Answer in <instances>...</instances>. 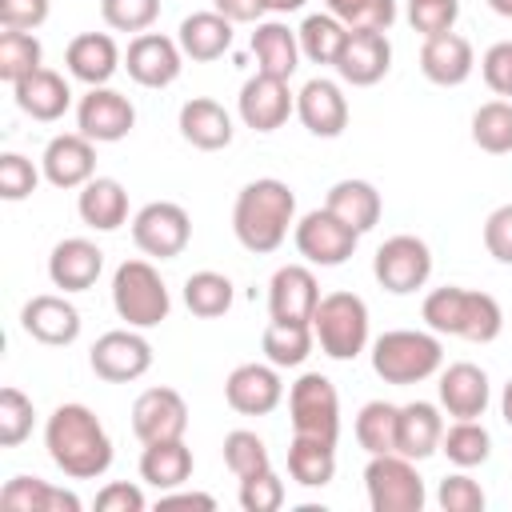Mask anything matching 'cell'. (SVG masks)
Returning a JSON list of instances; mask_svg holds the SVG:
<instances>
[{
  "instance_id": "ba28073f",
  "label": "cell",
  "mask_w": 512,
  "mask_h": 512,
  "mask_svg": "<svg viewBox=\"0 0 512 512\" xmlns=\"http://www.w3.org/2000/svg\"><path fill=\"white\" fill-rule=\"evenodd\" d=\"M288 416H292V432L296 436L336 440L340 436V396H336V384L328 376H320V372H304L288 388Z\"/></svg>"
},
{
  "instance_id": "4fadbf2b",
  "label": "cell",
  "mask_w": 512,
  "mask_h": 512,
  "mask_svg": "<svg viewBox=\"0 0 512 512\" xmlns=\"http://www.w3.org/2000/svg\"><path fill=\"white\" fill-rule=\"evenodd\" d=\"M76 128L92 140V144H116L124 140L132 128H136V108L124 92L100 84V88H88L76 104Z\"/></svg>"
},
{
  "instance_id": "44dd1931",
  "label": "cell",
  "mask_w": 512,
  "mask_h": 512,
  "mask_svg": "<svg viewBox=\"0 0 512 512\" xmlns=\"http://www.w3.org/2000/svg\"><path fill=\"white\" fill-rule=\"evenodd\" d=\"M20 328L48 348H68L80 336V312L72 300L56 292H40L20 308Z\"/></svg>"
},
{
  "instance_id": "e575fe53",
  "label": "cell",
  "mask_w": 512,
  "mask_h": 512,
  "mask_svg": "<svg viewBox=\"0 0 512 512\" xmlns=\"http://www.w3.org/2000/svg\"><path fill=\"white\" fill-rule=\"evenodd\" d=\"M0 504L12 512H80V496L56 488L40 476H12L0 492Z\"/></svg>"
},
{
  "instance_id": "8992f818",
  "label": "cell",
  "mask_w": 512,
  "mask_h": 512,
  "mask_svg": "<svg viewBox=\"0 0 512 512\" xmlns=\"http://www.w3.org/2000/svg\"><path fill=\"white\" fill-rule=\"evenodd\" d=\"M112 308L128 328H156L168 320L172 296L148 260H124L112 276Z\"/></svg>"
},
{
  "instance_id": "7a4b0ae2",
  "label": "cell",
  "mask_w": 512,
  "mask_h": 512,
  "mask_svg": "<svg viewBox=\"0 0 512 512\" xmlns=\"http://www.w3.org/2000/svg\"><path fill=\"white\" fill-rule=\"evenodd\" d=\"M288 228H296V192L284 180L260 176L236 192L232 232L248 252L256 256L276 252L288 240Z\"/></svg>"
},
{
  "instance_id": "484cf974",
  "label": "cell",
  "mask_w": 512,
  "mask_h": 512,
  "mask_svg": "<svg viewBox=\"0 0 512 512\" xmlns=\"http://www.w3.org/2000/svg\"><path fill=\"white\" fill-rule=\"evenodd\" d=\"M64 64H68V72H72L80 84L100 88V84H108V80L116 76V68H120V48H116V40H112L108 32H80V36L68 40Z\"/></svg>"
},
{
  "instance_id": "ffe728a7",
  "label": "cell",
  "mask_w": 512,
  "mask_h": 512,
  "mask_svg": "<svg viewBox=\"0 0 512 512\" xmlns=\"http://www.w3.org/2000/svg\"><path fill=\"white\" fill-rule=\"evenodd\" d=\"M316 304H320V284H316L312 268L284 264V268L272 272V284H268V312H272V320L312 324Z\"/></svg>"
},
{
  "instance_id": "836d02e7",
  "label": "cell",
  "mask_w": 512,
  "mask_h": 512,
  "mask_svg": "<svg viewBox=\"0 0 512 512\" xmlns=\"http://www.w3.org/2000/svg\"><path fill=\"white\" fill-rule=\"evenodd\" d=\"M252 56H256V72H268V76L288 80L300 68V40H296V32L288 24L264 20L252 32Z\"/></svg>"
},
{
  "instance_id": "db71d44e",
  "label": "cell",
  "mask_w": 512,
  "mask_h": 512,
  "mask_svg": "<svg viewBox=\"0 0 512 512\" xmlns=\"http://www.w3.org/2000/svg\"><path fill=\"white\" fill-rule=\"evenodd\" d=\"M480 76L496 96H512V40H500L484 52L480 60Z\"/></svg>"
},
{
  "instance_id": "7dc6e473",
  "label": "cell",
  "mask_w": 512,
  "mask_h": 512,
  "mask_svg": "<svg viewBox=\"0 0 512 512\" xmlns=\"http://www.w3.org/2000/svg\"><path fill=\"white\" fill-rule=\"evenodd\" d=\"M100 16L112 32H148L160 16V0H100Z\"/></svg>"
},
{
  "instance_id": "e0dca14e",
  "label": "cell",
  "mask_w": 512,
  "mask_h": 512,
  "mask_svg": "<svg viewBox=\"0 0 512 512\" xmlns=\"http://www.w3.org/2000/svg\"><path fill=\"white\" fill-rule=\"evenodd\" d=\"M124 68L140 88H168V84H176V76L184 68V52L172 36L136 32V40L124 52Z\"/></svg>"
},
{
  "instance_id": "30bf717a",
  "label": "cell",
  "mask_w": 512,
  "mask_h": 512,
  "mask_svg": "<svg viewBox=\"0 0 512 512\" xmlns=\"http://www.w3.org/2000/svg\"><path fill=\"white\" fill-rule=\"evenodd\" d=\"M292 240H296V252L308 260V264H320V268H336L344 264L356 244H360V232L348 228L340 216H332L328 208H312L296 220L292 228Z\"/></svg>"
},
{
  "instance_id": "94428289",
  "label": "cell",
  "mask_w": 512,
  "mask_h": 512,
  "mask_svg": "<svg viewBox=\"0 0 512 512\" xmlns=\"http://www.w3.org/2000/svg\"><path fill=\"white\" fill-rule=\"evenodd\" d=\"M500 416H504V424L512 428V380H508L504 392H500Z\"/></svg>"
},
{
  "instance_id": "5bb4252c",
  "label": "cell",
  "mask_w": 512,
  "mask_h": 512,
  "mask_svg": "<svg viewBox=\"0 0 512 512\" xmlns=\"http://www.w3.org/2000/svg\"><path fill=\"white\" fill-rule=\"evenodd\" d=\"M236 112L252 132H276L292 112H296V96L288 88V80L256 72L244 80L240 96H236Z\"/></svg>"
},
{
  "instance_id": "74e56055",
  "label": "cell",
  "mask_w": 512,
  "mask_h": 512,
  "mask_svg": "<svg viewBox=\"0 0 512 512\" xmlns=\"http://www.w3.org/2000/svg\"><path fill=\"white\" fill-rule=\"evenodd\" d=\"M296 40H300V56H308L312 64H336V56L348 40V28L332 12H312L296 28Z\"/></svg>"
},
{
  "instance_id": "c3c4849f",
  "label": "cell",
  "mask_w": 512,
  "mask_h": 512,
  "mask_svg": "<svg viewBox=\"0 0 512 512\" xmlns=\"http://www.w3.org/2000/svg\"><path fill=\"white\" fill-rule=\"evenodd\" d=\"M436 500H440V508H444V512H484V504H488L484 488L468 476V468H460V472L444 476V480H440V488H436Z\"/></svg>"
},
{
  "instance_id": "681fc988",
  "label": "cell",
  "mask_w": 512,
  "mask_h": 512,
  "mask_svg": "<svg viewBox=\"0 0 512 512\" xmlns=\"http://www.w3.org/2000/svg\"><path fill=\"white\" fill-rule=\"evenodd\" d=\"M456 16H460V0H408V24L420 36L452 32Z\"/></svg>"
},
{
  "instance_id": "ab89813d",
  "label": "cell",
  "mask_w": 512,
  "mask_h": 512,
  "mask_svg": "<svg viewBox=\"0 0 512 512\" xmlns=\"http://www.w3.org/2000/svg\"><path fill=\"white\" fill-rule=\"evenodd\" d=\"M396 416H400L396 404H388V400H368V404L356 412V444H360L368 456L396 452Z\"/></svg>"
},
{
  "instance_id": "60d3db41",
  "label": "cell",
  "mask_w": 512,
  "mask_h": 512,
  "mask_svg": "<svg viewBox=\"0 0 512 512\" xmlns=\"http://www.w3.org/2000/svg\"><path fill=\"white\" fill-rule=\"evenodd\" d=\"M440 452L456 464V468H480L492 456V436L480 420H456L452 428H444L440 436Z\"/></svg>"
},
{
  "instance_id": "6125c7cd",
  "label": "cell",
  "mask_w": 512,
  "mask_h": 512,
  "mask_svg": "<svg viewBox=\"0 0 512 512\" xmlns=\"http://www.w3.org/2000/svg\"><path fill=\"white\" fill-rule=\"evenodd\" d=\"M488 8H492L496 16H508V20H512V0H488Z\"/></svg>"
},
{
  "instance_id": "1f68e13d",
  "label": "cell",
  "mask_w": 512,
  "mask_h": 512,
  "mask_svg": "<svg viewBox=\"0 0 512 512\" xmlns=\"http://www.w3.org/2000/svg\"><path fill=\"white\" fill-rule=\"evenodd\" d=\"M324 208H328L332 216H340L348 228H356L360 236H364L368 228H376V224H380V212H384L380 192H376V184H368V180H336V184L328 188V196H324Z\"/></svg>"
},
{
  "instance_id": "d4e9b609",
  "label": "cell",
  "mask_w": 512,
  "mask_h": 512,
  "mask_svg": "<svg viewBox=\"0 0 512 512\" xmlns=\"http://www.w3.org/2000/svg\"><path fill=\"white\" fill-rule=\"evenodd\" d=\"M476 68V56H472V44L460 36V32H440V36H424V48H420V72L440 84V88H456L472 76Z\"/></svg>"
},
{
  "instance_id": "f907efd6",
  "label": "cell",
  "mask_w": 512,
  "mask_h": 512,
  "mask_svg": "<svg viewBox=\"0 0 512 512\" xmlns=\"http://www.w3.org/2000/svg\"><path fill=\"white\" fill-rule=\"evenodd\" d=\"M36 184H40V172H36V164L28 156H20V152H4L0 156V196L4 200L16 204V200L32 196Z\"/></svg>"
},
{
  "instance_id": "7402d4cb",
  "label": "cell",
  "mask_w": 512,
  "mask_h": 512,
  "mask_svg": "<svg viewBox=\"0 0 512 512\" xmlns=\"http://www.w3.org/2000/svg\"><path fill=\"white\" fill-rule=\"evenodd\" d=\"M296 116L300 124L320 136V140H332L348 128V100L340 92L336 80H324V76H312L300 92H296Z\"/></svg>"
},
{
  "instance_id": "7c38bea8",
  "label": "cell",
  "mask_w": 512,
  "mask_h": 512,
  "mask_svg": "<svg viewBox=\"0 0 512 512\" xmlns=\"http://www.w3.org/2000/svg\"><path fill=\"white\" fill-rule=\"evenodd\" d=\"M88 364L108 384H132L152 368V344L140 336V328H112L92 344Z\"/></svg>"
},
{
  "instance_id": "f5cc1de1",
  "label": "cell",
  "mask_w": 512,
  "mask_h": 512,
  "mask_svg": "<svg viewBox=\"0 0 512 512\" xmlns=\"http://www.w3.org/2000/svg\"><path fill=\"white\" fill-rule=\"evenodd\" d=\"M484 248L492 260L512 264V204H500L484 220Z\"/></svg>"
},
{
  "instance_id": "5b68a950",
  "label": "cell",
  "mask_w": 512,
  "mask_h": 512,
  "mask_svg": "<svg viewBox=\"0 0 512 512\" xmlns=\"http://www.w3.org/2000/svg\"><path fill=\"white\" fill-rule=\"evenodd\" d=\"M312 332L324 356L356 360L368 348V304L356 292H328L312 312Z\"/></svg>"
},
{
  "instance_id": "11a10c76",
  "label": "cell",
  "mask_w": 512,
  "mask_h": 512,
  "mask_svg": "<svg viewBox=\"0 0 512 512\" xmlns=\"http://www.w3.org/2000/svg\"><path fill=\"white\" fill-rule=\"evenodd\" d=\"M44 20H48V0H0V24L4 28L36 32Z\"/></svg>"
},
{
  "instance_id": "7bdbcfd3",
  "label": "cell",
  "mask_w": 512,
  "mask_h": 512,
  "mask_svg": "<svg viewBox=\"0 0 512 512\" xmlns=\"http://www.w3.org/2000/svg\"><path fill=\"white\" fill-rule=\"evenodd\" d=\"M472 144L492 156L512 152V104L508 100H488L472 112Z\"/></svg>"
},
{
  "instance_id": "603a6c76",
  "label": "cell",
  "mask_w": 512,
  "mask_h": 512,
  "mask_svg": "<svg viewBox=\"0 0 512 512\" xmlns=\"http://www.w3.org/2000/svg\"><path fill=\"white\" fill-rule=\"evenodd\" d=\"M440 408L452 416V420H480L488 400H492V388H488V372L468 364V360H456L440 372Z\"/></svg>"
},
{
  "instance_id": "f546056e",
  "label": "cell",
  "mask_w": 512,
  "mask_h": 512,
  "mask_svg": "<svg viewBox=\"0 0 512 512\" xmlns=\"http://www.w3.org/2000/svg\"><path fill=\"white\" fill-rule=\"evenodd\" d=\"M176 44L188 60L196 64H208V60H220L228 48H232V20L220 16L216 8L208 12H192L180 20V32H176Z\"/></svg>"
},
{
  "instance_id": "d6a6232c",
  "label": "cell",
  "mask_w": 512,
  "mask_h": 512,
  "mask_svg": "<svg viewBox=\"0 0 512 512\" xmlns=\"http://www.w3.org/2000/svg\"><path fill=\"white\" fill-rule=\"evenodd\" d=\"M188 476H192V448L184 444V436L144 444V452H140V480L144 484H152L156 492H172Z\"/></svg>"
},
{
  "instance_id": "f1b7e54d",
  "label": "cell",
  "mask_w": 512,
  "mask_h": 512,
  "mask_svg": "<svg viewBox=\"0 0 512 512\" xmlns=\"http://www.w3.org/2000/svg\"><path fill=\"white\" fill-rule=\"evenodd\" d=\"M180 136L200 152H220L232 144V116L212 96H192L180 104Z\"/></svg>"
},
{
  "instance_id": "680465c9",
  "label": "cell",
  "mask_w": 512,
  "mask_h": 512,
  "mask_svg": "<svg viewBox=\"0 0 512 512\" xmlns=\"http://www.w3.org/2000/svg\"><path fill=\"white\" fill-rule=\"evenodd\" d=\"M156 508H204V512H212L216 508V500L208 496V492H160V500H156Z\"/></svg>"
},
{
  "instance_id": "ee69618b",
  "label": "cell",
  "mask_w": 512,
  "mask_h": 512,
  "mask_svg": "<svg viewBox=\"0 0 512 512\" xmlns=\"http://www.w3.org/2000/svg\"><path fill=\"white\" fill-rule=\"evenodd\" d=\"M224 464H228V472L236 480H248L256 472H268L272 468V456H268V444L256 432L236 428V432L224 436Z\"/></svg>"
},
{
  "instance_id": "83f0119b",
  "label": "cell",
  "mask_w": 512,
  "mask_h": 512,
  "mask_svg": "<svg viewBox=\"0 0 512 512\" xmlns=\"http://www.w3.org/2000/svg\"><path fill=\"white\" fill-rule=\"evenodd\" d=\"M440 436H444V416L436 404H428V400L400 404V416H396V452L400 456L428 460L432 452H440Z\"/></svg>"
},
{
  "instance_id": "f35d334b",
  "label": "cell",
  "mask_w": 512,
  "mask_h": 512,
  "mask_svg": "<svg viewBox=\"0 0 512 512\" xmlns=\"http://www.w3.org/2000/svg\"><path fill=\"white\" fill-rule=\"evenodd\" d=\"M184 304H188L192 316L216 320V316H224L232 308V280L224 272H212V268L192 272L184 280Z\"/></svg>"
},
{
  "instance_id": "52a82bcc",
  "label": "cell",
  "mask_w": 512,
  "mask_h": 512,
  "mask_svg": "<svg viewBox=\"0 0 512 512\" xmlns=\"http://www.w3.org/2000/svg\"><path fill=\"white\" fill-rule=\"evenodd\" d=\"M364 488H368L372 512H420L424 500H428L424 480L416 472V460H408L400 452L368 456Z\"/></svg>"
},
{
  "instance_id": "2e32d148",
  "label": "cell",
  "mask_w": 512,
  "mask_h": 512,
  "mask_svg": "<svg viewBox=\"0 0 512 512\" xmlns=\"http://www.w3.org/2000/svg\"><path fill=\"white\" fill-rule=\"evenodd\" d=\"M188 428V404L176 388H144L132 404V432L140 444H156V440H176Z\"/></svg>"
},
{
  "instance_id": "bcb514c9",
  "label": "cell",
  "mask_w": 512,
  "mask_h": 512,
  "mask_svg": "<svg viewBox=\"0 0 512 512\" xmlns=\"http://www.w3.org/2000/svg\"><path fill=\"white\" fill-rule=\"evenodd\" d=\"M328 12L352 32V28H376L388 32L396 20V0H324Z\"/></svg>"
},
{
  "instance_id": "9c48e42d",
  "label": "cell",
  "mask_w": 512,
  "mask_h": 512,
  "mask_svg": "<svg viewBox=\"0 0 512 512\" xmlns=\"http://www.w3.org/2000/svg\"><path fill=\"white\" fill-rule=\"evenodd\" d=\"M372 276L380 280L384 292L408 296V292H416V288L428 284V276H432V252H428V244L420 236H408V232L388 236L376 248V256H372Z\"/></svg>"
},
{
  "instance_id": "8fae6325",
  "label": "cell",
  "mask_w": 512,
  "mask_h": 512,
  "mask_svg": "<svg viewBox=\"0 0 512 512\" xmlns=\"http://www.w3.org/2000/svg\"><path fill=\"white\" fill-rule=\"evenodd\" d=\"M132 240L144 256L172 260L192 240V216L172 200H152L132 216Z\"/></svg>"
},
{
  "instance_id": "cb8c5ba5",
  "label": "cell",
  "mask_w": 512,
  "mask_h": 512,
  "mask_svg": "<svg viewBox=\"0 0 512 512\" xmlns=\"http://www.w3.org/2000/svg\"><path fill=\"white\" fill-rule=\"evenodd\" d=\"M104 272V252L84 240V236H68L52 248L48 256V280L64 292H88Z\"/></svg>"
},
{
  "instance_id": "3957f363",
  "label": "cell",
  "mask_w": 512,
  "mask_h": 512,
  "mask_svg": "<svg viewBox=\"0 0 512 512\" xmlns=\"http://www.w3.org/2000/svg\"><path fill=\"white\" fill-rule=\"evenodd\" d=\"M420 316L436 336H460L468 344H488L504 328V312H500L496 296L476 292V288H460V284L432 288L424 296Z\"/></svg>"
},
{
  "instance_id": "6f0895ef",
  "label": "cell",
  "mask_w": 512,
  "mask_h": 512,
  "mask_svg": "<svg viewBox=\"0 0 512 512\" xmlns=\"http://www.w3.org/2000/svg\"><path fill=\"white\" fill-rule=\"evenodd\" d=\"M212 8L220 16H228L232 24H260V16L268 12L264 0H212Z\"/></svg>"
},
{
  "instance_id": "277c9868",
  "label": "cell",
  "mask_w": 512,
  "mask_h": 512,
  "mask_svg": "<svg viewBox=\"0 0 512 512\" xmlns=\"http://www.w3.org/2000/svg\"><path fill=\"white\" fill-rule=\"evenodd\" d=\"M444 364V344L436 332L392 328L372 340V372L384 384H420Z\"/></svg>"
},
{
  "instance_id": "4dcf8cb0",
  "label": "cell",
  "mask_w": 512,
  "mask_h": 512,
  "mask_svg": "<svg viewBox=\"0 0 512 512\" xmlns=\"http://www.w3.org/2000/svg\"><path fill=\"white\" fill-rule=\"evenodd\" d=\"M76 212L88 228L96 232H116L124 220H128V192L120 180L112 176H92L84 188H80V200H76Z\"/></svg>"
},
{
  "instance_id": "816d5d0a",
  "label": "cell",
  "mask_w": 512,
  "mask_h": 512,
  "mask_svg": "<svg viewBox=\"0 0 512 512\" xmlns=\"http://www.w3.org/2000/svg\"><path fill=\"white\" fill-rule=\"evenodd\" d=\"M280 504H284V480L272 468L240 480V508L244 512H276Z\"/></svg>"
},
{
  "instance_id": "d6986e66",
  "label": "cell",
  "mask_w": 512,
  "mask_h": 512,
  "mask_svg": "<svg viewBox=\"0 0 512 512\" xmlns=\"http://www.w3.org/2000/svg\"><path fill=\"white\" fill-rule=\"evenodd\" d=\"M40 172L52 188H84L96 176V148L84 132H60L40 156Z\"/></svg>"
},
{
  "instance_id": "91938a15",
  "label": "cell",
  "mask_w": 512,
  "mask_h": 512,
  "mask_svg": "<svg viewBox=\"0 0 512 512\" xmlns=\"http://www.w3.org/2000/svg\"><path fill=\"white\" fill-rule=\"evenodd\" d=\"M268 4V12H300L308 0H264Z\"/></svg>"
},
{
  "instance_id": "ac0fdd59",
  "label": "cell",
  "mask_w": 512,
  "mask_h": 512,
  "mask_svg": "<svg viewBox=\"0 0 512 512\" xmlns=\"http://www.w3.org/2000/svg\"><path fill=\"white\" fill-rule=\"evenodd\" d=\"M224 400L240 416H268L284 400V380L276 364H236L224 380Z\"/></svg>"
},
{
  "instance_id": "b9f144b4",
  "label": "cell",
  "mask_w": 512,
  "mask_h": 512,
  "mask_svg": "<svg viewBox=\"0 0 512 512\" xmlns=\"http://www.w3.org/2000/svg\"><path fill=\"white\" fill-rule=\"evenodd\" d=\"M36 68H44V48L32 32L20 28H4L0 32V80L20 84L24 76H32Z\"/></svg>"
},
{
  "instance_id": "f6af8a7d",
  "label": "cell",
  "mask_w": 512,
  "mask_h": 512,
  "mask_svg": "<svg viewBox=\"0 0 512 512\" xmlns=\"http://www.w3.org/2000/svg\"><path fill=\"white\" fill-rule=\"evenodd\" d=\"M36 408L20 388H0V448H16L32 436Z\"/></svg>"
},
{
  "instance_id": "8d00e7d4",
  "label": "cell",
  "mask_w": 512,
  "mask_h": 512,
  "mask_svg": "<svg viewBox=\"0 0 512 512\" xmlns=\"http://www.w3.org/2000/svg\"><path fill=\"white\" fill-rule=\"evenodd\" d=\"M312 344H316L312 324H284V320H272V324L264 328V336H260V348H264L268 364H276V368H300V364L308 360Z\"/></svg>"
},
{
  "instance_id": "6da1fadb",
  "label": "cell",
  "mask_w": 512,
  "mask_h": 512,
  "mask_svg": "<svg viewBox=\"0 0 512 512\" xmlns=\"http://www.w3.org/2000/svg\"><path fill=\"white\" fill-rule=\"evenodd\" d=\"M48 460L72 480H96L112 464V440L88 404H60L44 420Z\"/></svg>"
},
{
  "instance_id": "d590c367",
  "label": "cell",
  "mask_w": 512,
  "mask_h": 512,
  "mask_svg": "<svg viewBox=\"0 0 512 512\" xmlns=\"http://www.w3.org/2000/svg\"><path fill=\"white\" fill-rule=\"evenodd\" d=\"M288 476L300 488H324L336 476V440L320 436H296L288 444Z\"/></svg>"
},
{
  "instance_id": "9f6ffc18",
  "label": "cell",
  "mask_w": 512,
  "mask_h": 512,
  "mask_svg": "<svg viewBox=\"0 0 512 512\" xmlns=\"http://www.w3.org/2000/svg\"><path fill=\"white\" fill-rule=\"evenodd\" d=\"M144 492L136 488V484H128V480H112V484H104L100 492H96V508L100 512H144Z\"/></svg>"
},
{
  "instance_id": "4316f807",
  "label": "cell",
  "mask_w": 512,
  "mask_h": 512,
  "mask_svg": "<svg viewBox=\"0 0 512 512\" xmlns=\"http://www.w3.org/2000/svg\"><path fill=\"white\" fill-rule=\"evenodd\" d=\"M12 96H16V108H20L24 116L40 120V124L60 120V116L68 112V104H72L68 80H64L60 72H52V68H36V72L24 76L20 84H12Z\"/></svg>"
},
{
  "instance_id": "9a60e30c",
  "label": "cell",
  "mask_w": 512,
  "mask_h": 512,
  "mask_svg": "<svg viewBox=\"0 0 512 512\" xmlns=\"http://www.w3.org/2000/svg\"><path fill=\"white\" fill-rule=\"evenodd\" d=\"M332 68L340 72L344 84H352V88H372V84H380V80L388 76V68H392V44H388V36L376 32V28H352Z\"/></svg>"
}]
</instances>
